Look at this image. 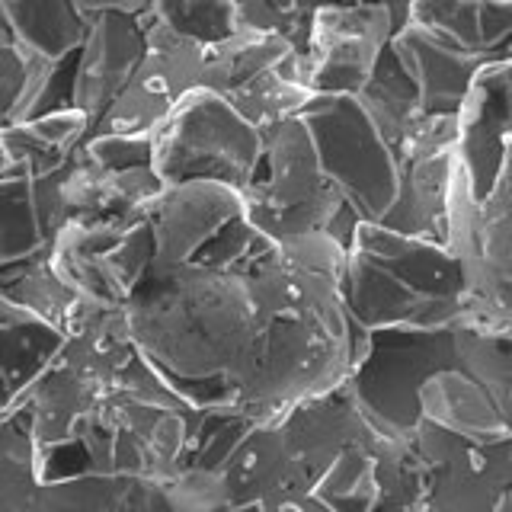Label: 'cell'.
<instances>
[{
    "mask_svg": "<svg viewBox=\"0 0 512 512\" xmlns=\"http://www.w3.org/2000/svg\"><path fill=\"white\" fill-rule=\"evenodd\" d=\"M138 349L192 410L224 404L228 384L256 359L276 324L244 266H154L125 308Z\"/></svg>",
    "mask_w": 512,
    "mask_h": 512,
    "instance_id": "1",
    "label": "cell"
},
{
    "mask_svg": "<svg viewBox=\"0 0 512 512\" xmlns=\"http://www.w3.org/2000/svg\"><path fill=\"white\" fill-rule=\"evenodd\" d=\"M471 298V263L429 240L365 221L349 250L343 308L362 330L461 327Z\"/></svg>",
    "mask_w": 512,
    "mask_h": 512,
    "instance_id": "2",
    "label": "cell"
},
{
    "mask_svg": "<svg viewBox=\"0 0 512 512\" xmlns=\"http://www.w3.org/2000/svg\"><path fill=\"white\" fill-rule=\"evenodd\" d=\"M445 368H464L458 327L445 330H375L359 352L346 388L365 420L384 439H413L423 423V388Z\"/></svg>",
    "mask_w": 512,
    "mask_h": 512,
    "instance_id": "3",
    "label": "cell"
},
{
    "mask_svg": "<svg viewBox=\"0 0 512 512\" xmlns=\"http://www.w3.org/2000/svg\"><path fill=\"white\" fill-rule=\"evenodd\" d=\"M266 141L212 90L189 93L154 138V170L173 183L205 180L244 192L260 180Z\"/></svg>",
    "mask_w": 512,
    "mask_h": 512,
    "instance_id": "4",
    "label": "cell"
},
{
    "mask_svg": "<svg viewBox=\"0 0 512 512\" xmlns=\"http://www.w3.org/2000/svg\"><path fill=\"white\" fill-rule=\"evenodd\" d=\"M263 141V173L244 192V215L253 231L269 244L327 234L333 218L346 208V199L320 167L311 132L295 119Z\"/></svg>",
    "mask_w": 512,
    "mask_h": 512,
    "instance_id": "5",
    "label": "cell"
},
{
    "mask_svg": "<svg viewBox=\"0 0 512 512\" xmlns=\"http://www.w3.org/2000/svg\"><path fill=\"white\" fill-rule=\"evenodd\" d=\"M320 167L362 221L381 224L400 186V164L356 96H317L301 116Z\"/></svg>",
    "mask_w": 512,
    "mask_h": 512,
    "instance_id": "6",
    "label": "cell"
},
{
    "mask_svg": "<svg viewBox=\"0 0 512 512\" xmlns=\"http://www.w3.org/2000/svg\"><path fill=\"white\" fill-rule=\"evenodd\" d=\"M410 23V4H336L317 7L304 80L317 96H359L381 55Z\"/></svg>",
    "mask_w": 512,
    "mask_h": 512,
    "instance_id": "7",
    "label": "cell"
},
{
    "mask_svg": "<svg viewBox=\"0 0 512 512\" xmlns=\"http://www.w3.org/2000/svg\"><path fill=\"white\" fill-rule=\"evenodd\" d=\"M151 0L135 4H80L77 10L87 20V39L80 48L74 77H71V106L87 112L93 128L100 125L106 109L128 87L148 55L138 16L148 10Z\"/></svg>",
    "mask_w": 512,
    "mask_h": 512,
    "instance_id": "8",
    "label": "cell"
},
{
    "mask_svg": "<svg viewBox=\"0 0 512 512\" xmlns=\"http://www.w3.org/2000/svg\"><path fill=\"white\" fill-rule=\"evenodd\" d=\"M237 218H244V196L228 186L205 180L167 186L151 212V234L157 247L154 266L176 269L196 263L199 253Z\"/></svg>",
    "mask_w": 512,
    "mask_h": 512,
    "instance_id": "9",
    "label": "cell"
},
{
    "mask_svg": "<svg viewBox=\"0 0 512 512\" xmlns=\"http://www.w3.org/2000/svg\"><path fill=\"white\" fill-rule=\"evenodd\" d=\"M512 141V58L493 61L477 74L468 103L458 112V160L477 205L500 180L506 144Z\"/></svg>",
    "mask_w": 512,
    "mask_h": 512,
    "instance_id": "10",
    "label": "cell"
},
{
    "mask_svg": "<svg viewBox=\"0 0 512 512\" xmlns=\"http://www.w3.org/2000/svg\"><path fill=\"white\" fill-rule=\"evenodd\" d=\"M423 420L477 445L512 439V394L480 381L468 368H445L423 388Z\"/></svg>",
    "mask_w": 512,
    "mask_h": 512,
    "instance_id": "11",
    "label": "cell"
},
{
    "mask_svg": "<svg viewBox=\"0 0 512 512\" xmlns=\"http://www.w3.org/2000/svg\"><path fill=\"white\" fill-rule=\"evenodd\" d=\"M394 52L407 74L420 87L426 116H458L468 103L477 74L493 61H480L468 52H458L448 42L429 36L420 26L407 23L394 36Z\"/></svg>",
    "mask_w": 512,
    "mask_h": 512,
    "instance_id": "12",
    "label": "cell"
},
{
    "mask_svg": "<svg viewBox=\"0 0 512 512\" xmlns=\"http://www.w3.org/2000/svg\"><path fill=\"white\" fill-rule=\"evenodd\" d=\"M90 138L93 122L87 112L74 106H58L29 122L0 128V151H4L0 180H7V176H23V180L52 176L68 167Z\"/></svg>",
    "mask_w": 512,
    "mask_h": 512,
    "instance_id": "13",
    "label": "cell"
},
{
    "mask_svg": "<svg viewBox=\"0 0 512 512\" xmlns=\"http://www.w3.org/2000/svg\"><path fill=\"white\" fill-rule=\"evenodd\" d=\"M410 23L480 61L512 58V4L474 0H413Z\"/></svg>",
    "mask_w": 512,
    "mask_h": 512,
    "instance_id": "14",
    "label": "cell"
},
{
    "mask_svg": "<svg viewBox=\"0 0 512 512\" xmlns=\"http://www.w3.org/2000/svg\"><path fill=\"white\" fill-rule=\"evenodd\" d=\"M0 375H4V413H13L29 391L61 362L68 336L36 314L0 301Z\"/></svg>",
    "mask_w": 512,
    "mask_h": 512,
    "instance_id": "15",
    "label": "cell"
},
{
    "mask_svg": "<svg viewBox=\"0 0 512 512\" xmlns=\"http://www.w3.org/2000/svg\"><path fill=\"white\" fill-rule=\"evenodd\" d=\"M0 23L16 45L55 64L77 58L87 39V20L71 0H0Z\"/></svg>",
    "mask_w": 512,
    "mask_h": 512,
    "instance_id": "16",
    "label": "cell"
},
{
    "mask_svg": "<svg viewBox=\"0 0 512 512\" xmlns=\"http://www.w3.org/2000/svg\"><path fill=\"white\" fill-rule=\"evenodd\" d=\"M0 301L36 314L64 336L74 333L77 320L90 308L52 263V250L32 256L26 263L0 266Z\"/></svg>",
    "mask_w": 512,
    "mask_h": 512,
    "instance_id": "17",
    "label": "cell"
},
{
    "mask_svg": "<svg viewBox=\"0 0 512 512\" xmlns=\"http://www.w3.org/2000/svg\"><path fill=\"white\" fill-rule=\"evenodd\" d=\"M237 116L247 125H253L263 138L269 132H276L285 122L301 119L308 106L317 100V93L304 80V61L301 52L292 55L285 64H279L276 71H266L260 77H253L250 84L234 90L231 96H224Z\"/></svg>",
    "mask_w": 512,
    "mask_h": 512,
    "instance_id": "18",
    "label": "cell"
},
{
    "mask_svg": "<svg viewBox=\"0 0 512 512\" xmlns=\"http://www.w3.org/2000/svg\"><path fill=\"white\" fill-rule=\"evenodd\" d=\"M356 100L368 112V119L375 122L381 138L388 141L394 157L400 151V144L410 138L416 122L426 116L423 100H420V87H416V80L407 74L404 64H400L394 45H388V52L381 55L372 80H368Z\"/></svg>",
    "mask_w": 512,
    "mask_h": 512,
    "instance_id": "19",
    "label": "cell"
},
{
    "mask_svg": "<svg viewBox=\"0 0 512 512\" xmlns=\"http://www.w3.org/2000/svg\"><path fill=\"white\" fill-rule=\"evenodd\" d=\"M58 71L61 64L26 52L0 23V128L52 112L48 93L55 87Z\"/></svg>",
    "mask_w": 512,
    "mask_h": 512,
    "instance_id": "20",
    "label": "cell"
},
{
    "mask_svg": "<svg viewBox=\"0 0 512 512\" xmlns=\"http://www.w3.org/2000/svg\"><path fill=\"white\" fill-rule=\"evenodd\" d=\"M292 55H298V48L282 36L237 29L231 39L208 48L205 71H202V90H212L218 96H231L234 90L250 84L253 77L276 71L279 64H285Z\"/></svg>",
    "mask_w": 512,
    "mask_h": 512,
    "instance_id": "21",
    "label": "cell"
},
{
    "mask_svg": "<svg viewBox=\"0 0 512 512\" xmlns=\"http://www.w3.org/2000/svg\"><path fill=\"white\" fill-rule=\"evenodd\" d=\"M477 282H512V141L493 192L477 205V253L471 288Z\"/></svg>",
    "mask_w": 512,
    "mask_h": 512,
    "instance_id": "22",
    "label": "cell"
},
{
    "mask_svg": "<svg viewBox=\"0 0 512 512\" xmlns=\"http://www.w3.org/2000/svg\"><path fill=\"white\" fill-rule=\"evenodd\" d=\"M388 439L343 448L317 480L314 496L330 512H372L378 500V452Z\"/></svg>",
    "mask_w": 512,
    "mask_h": 512,
    "instance_id": "23",
    "label": "cell"
},
{
    "mask_svg": "<svg viewBox=\"0 0 512 512\" xmlns=\"http://www.w3.org/2000/svg\"><path fill=\"white\" fill-rule=\"evenodd\" d=\"M48 250L52 244L42 231L32 180L23 176L0 180V266L26 263Z\"/></svg>",
    "mask_w": 512,
    "mask_h": 512,
    "instance_id": "24",
    "label": "cell"
},
{
    "mask_svg": "<svg viewBox=\"0 0 512 512\" xmlns=\"http://www.w3.org/2000/svg\"><path fill=\"white\" fill-rule=\"evenodd\" d=\"M157 13L205 48H215L237 32V0H154Z\"/></svg>",
    "mask_w": 512,
    "mask_h": 512,
    "instance_id": "25",
    "label": "cell"
},
{
    "mask_svg": "<svg viewBox=\"0 0 512 512\" xmlns=\"http://www.w3.org/2000/svg\"><path fill=\"white\" fill-rule=\"evenodd\" d=\"M314 10L304 4H276V0H237V29L269 32L292 42L298 52H308Z\"/></svg>",
    "mask_w": 512,
    "mask_h": 512,
    "instance_id": "26",
    "label": "cell"
},
{
    "mask_svg": "<svg viewBox=\"0 0 512 512\" xmlns=\"http://www.w3.org/2000/svg\"><path fill=\"white\" fill-rule=\"evenodd\" d=\"M458 352L461 365L471 375L512 394V340H496V336L458 327Z\"/></svg>",
    "mask_w": 512,
    "mask_h": 512,
    "instance_id": "27",
    "label": "cell"
},
{
    "mask_svg": "<svg viewBox=\"0 0 512 512\" xmlns=\"http://www.w3.org/2000/svg\"><path fill=\"white\" fill-rule=\"evenodd\" d=\"M461 327L496 340H512V282H477Z\"/></svg>",
    "mask_w": 512,
    "mask_h": 512,
    "instance_id": "28",
    "label": "cell"
},
{
    "mask_svg": "<svg viewBox=\"0 0 512 512\" xmlns=\"http://www.w3.org/2000/svg\"><path fill=\"white\" fill-rule=\"evenodd\" d=\"M87 154L112 173L154 167V138L148 135H93Z\"/></svg>",
    "mask_w": 512,
    "mask_h": 512,
    "instance_id": "29",
    "label": "cell"
},
{
    "mask_svg": "<svg viewBox=\"0 0 512 512\" xmlns=\"http://www.w3.org/2000/svg\"><path fill=\"white\" fill-rule=\"evenodd\" d=\"M490 512H512V487L506 490V496H503V500L496 503V506H493Z\"/></svg>",
    "mask_w": 512,
    "mask_h": 512,
    "instance_id": "30",
    "label": "cell"
}]
</instances>
